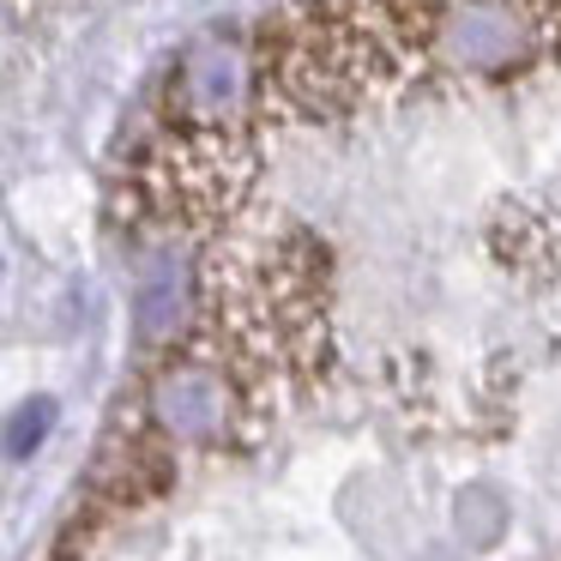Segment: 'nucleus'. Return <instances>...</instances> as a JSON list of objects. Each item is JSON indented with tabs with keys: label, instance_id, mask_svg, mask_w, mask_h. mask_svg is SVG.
<instances>
[{
	"label": "nucleus",
	"instance_id": "obj_1",
	"mask_svg": "<svg viewBox=\"0 0 561 561\" xmlns=\"http://www.w3.org/2000/svg\"><path fill=\"white\" fill-rule=\"evenodd\" d=\"M236 416H254L242 380L206 351H187L163 363L139 392V440L146 447H218Z\"/></svg>",
	"mask_w": 561,
	"mask_h": 561
},
{
	"label": "nucleus",
	"instance_id": "obj_2",
	"mask_svg": "<svg viewBox=\"0 0 561 561\" xmlns=\"http://www.w3.org/2000/svg\"><path fill=\"white\" fill-rule=\"evenodd\" d=\"M49 411H55V404L37 399V404H25V411L13 416V435H7V453H13V459H25V453L43 440V428H49Z\"/></svg>",
	"mask_w": 561,
	"mask_h": 561
}]
</instances>
